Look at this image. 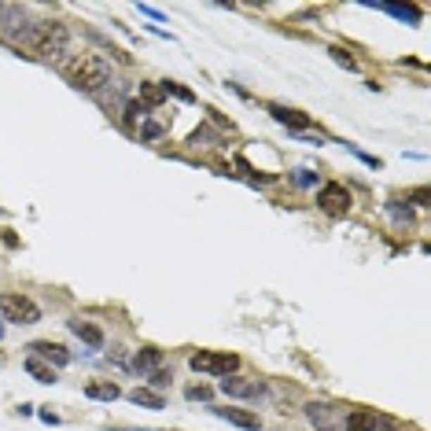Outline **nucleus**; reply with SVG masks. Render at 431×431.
Listing matches in <instances>:
<instances>
[{"instance_id":"17","label":"nucleus","mask_w":431,"mask_h":431,"mask_svg":"<svg viewBox=\"0 0 431 431\" xmlns=\"http://www.w3.org/2000/svg\"><path fill=\"white\" fill-rule=\"evenodd\" d=\"M23 369L30 373V376H34L37 383H56L59 376H56V369H52V365H48V361H41V358H34V354H26V361H23Z\"/></svg>"},{"instance_id":"3","label":"nucleus","mask_w":431,"mask_h":431,"mask_svg":"<svg viewBox=\"0 0 431 431\" xmlns=\"http://www.w3.org/2000/svg\"><path fill=\"white\" fill-rule=\"evenodd\" d=\"M188 365L192 373H203V376H232L239 369V358L232 350H192Z\"/></svg>"},{"instance_id":"23","label":"nucleus","mask_w":431,"mask_h":431,"mask_svg":"<svg viewBox=\"0 0 431 431\" xmlns=\"http://www.w3.org/2000/svg\"><path fill=\"white\" fill-rule=\"evenodd\" d=\"M292 177H295L299 188H313V185H317V173H313V170H295Z\"/></svg>"},{"instance_id":"28","label":"nucleus","mask_w":431,"mask_h":431,"mask_svg":"<svg viewBox=\"0 0 431 431\" xmlns=\"http://www.w3.org/2000/svg\"><path fill=\"white\" fill-rule=\"evenodd\" d=\"M140 15H148V19H155V23H166V15L158 8H151V4H140Z\"/></svg>"},{"instance_id":"24","label":"nucleus","mask_w":431,"mask_h":431,"mask_svg":"<svg viewBox=\"0 0 431 431\" xmlns=\"http://www.w3.org/2000/svg\"><path fill=\"white\" fill-rule=\"evenodd\" d=\"M170 380H173V373L155 369V373H151V387H155V391H166V387H170Z\"/></svg>"},{"instance_id":"16","label":"nucleus","mask_w":431,"mask_h":431,"mask_svg":"<svg viewBox=\"0 0 431 431\" xmlns=\"http://www.w3.org/2000/svg\"><path fill=\"white\" fill-rule=\"evenodd\" d=\"M85 398H96V402H115V398H122V391H118L115 380H92V383H85Z\"/></svg>"},{"instance_id":"5","label":"nucleus","mask_w":431,"mask_h":431,"mask_svg":"<svg viewBox=\"0 0 431 431\" xmlns=\"http://www.w3.org/2000/svg\"><path fill=\"white\" fill-rule=\"evenodd\" d=\"M317 206L328 214V218H346L350 206H354V196H350V188L339 185V181H328L317 188Z\"/></svg>"},{"instance_id":"7","label":"nucleus","mask_w":431,"mask_h":431,"mask_svg":"<svg viewBox=\"0 0 431 431\" xmlns=\"http://www.w3.org/2000/svg\"><path fill=\"white\" fill-rule=\"evenodd\" d=\"M266 111H269V115H273V118H277L280 125H287V130H292V133H299V137H302V133H306V130H310V125H313V118L306 115V111H299V107H284V104H269Z\"/></svg>"},{"instance_id":"30","label":"nucleus","mask_w":431,"mask_h":431,"mask_svg":"<svg viewBox=\"0 0 431 431\" xmlns=\"http://www.w3.org/2000/svg\"><path fill=\"white\" fill-rule=\"evenodd\" d=\"M115 431H151V427H115ZM166 431H173V427H166Z\"/></svg>"},{"instance_id":"19","label":"nucleus","mask_w":431,"mask_h":431,"mask_svg":"<svg viewBox=\"0 0 431 431\" xmlns=\"http://www.w3.org/2000/svg\"><path fill=\"white\" fill-rule=\"evenodd\" d=\"M144 118H148V111H144L137 100H133V104H125V125H130L133 133L140 130V122H144Z\"/></svg>"},{"instance_id":"26","label":"nucleus","mask_w":431,"mask_h":431,"mask_svg":"<svg viewBox=\"0 0 431 431\" xmlns=\"http://www.w3.org/2000/svg\"><path fill=\"white\" fill-rule=\"evenodd\" d=\"M346 148H350V151H354V155L361 158V163H365V166H373V170H380V166H383V163H380V158H376V155H365V151H358V148H354V144H346Z\"/></svg>"},{"instance_id":"6","label":"nucleus","mask_w":431,"mask_h":431,"mask_svg":"<svg viewBox=\"0 0 431 431\" xmlns=\"http://www.w3.org/2000/svg\"><path fill=\"white\" fill-rule=\"evenodd\" d=\"M306 420H310L317 431H343L346 409L335 406V402H310V406H306Z\"/></svg>"},{"instance_id":"12","label":"nucleus","mask_w":431,"mask_h":431,"mask_svg":"<svg viewBox=\"0 0 431 431\" xmlns=\"http://www.w3.org/2000/svg\"><path fill=\"white\" fill-rule=\"evenodd\" d=\"M380 424V413L376 409H350L346 413V420H343V431H376Z\"/></svg>"},{"instance_id":"22","label":"nucleus","mask_w":431,"mask_h":431,"mask_svg":"<svg viewBox=\"0 0 431 431\" xmlns=\"http://www.w3.org/2000/svg\"><path fill=\"white\" fill-rule=\"evenodd\" d=\"M163 89H166V96L173 92V96H177V100H185V104H192V100H196V92H192V89H185V85H177V82H163Z\"/></svg>"},{"instance_id":"2","label":"nucleus","mask_w":431,"mask_h":431,"mask_svg":"<svg viewBox=\"0 0 431 431\" xmlns=\"http://www.w3.org/2000/svg\"><path fill=\"white\" fill-rule=\"evenodd\" d=\"M67 41H70V34H67V26H63V23H37V26H30L23 34V44L34 56H44V59L63 56V52H67Z\"/></svg>"},{"instance_id":"11","label":"nucleus","mask_w":431,"mask_h":431,"mask_svg":"<svg viewBox=\"0 0 431 431\" xmlns=\"http://www.w3.org/2000/svg\"><path fill=\"white\" fill-rule=\"evenodd\" d=\"M369 8L387 11V15H394V19L409 23V26H420V19H424V11H420L417 4H394V0H380V4H369Z\"/></svg>"},{"instance_id":"4","label":"nucleus","mask_w":431,"mask_h":431,"mask_svg":"<svg viewBox=\"0 0 431 431\" xmlns=\"http://www.w3.org/2000/svg\"><path fill=\"white\" fill-rule=\"evenodd\" d=\"M0 321L11 325H37L41 321V306L34 299H26L19 292H4L0 295Z\"/></svg>"},{"instance_id":"1","label":"nucleus","mask_w":431,"mask_h":431,"mask_svg":"<svg viewBox=\"0 0 431 431\" xmlns=\"http://www.w3.org/2000/svg\"><path fill=\"white\" fill-rule=\"evenodd\" d=\"M59 74H63V82H67V85L82 89V92H92V89H104V85H107L111 67H107V59L92 56V52H82V56L63 59Z\"/></svg>"},{"instance_id":"21","label":"nucleus","mask_w":431,"mask_h":431,"mask_svg":"<svg viewBox=\"0 0 431 431\" xmlns=\"http://www.w3.org/2000/svg\"><path fill=\"white\" fill-rule=\"evenodd\" d=\"M328 56H332L335 63H339V67H346V70H358V59H354V56H350V52H346V48H332V52H328Z\"/></svg>"},{"instance_id":"20","label":"nucleus","mask_w":431,"mask_h":431,"mask_svg":"<svg viewBox=\"0 0 431 431\" xmlns=\"http://www.w3.org/2000/svg\"><path fill=\"white\" fill-rule=\"evenodd\" d=\"M185 398H188V402H211L214 391L206 387V383H192V387H185Z\"/></svg>"},{"instance_id":"9","label":"nucleus","mask_w":431,"mask_h":431,"mask_svg":"<svg viewBox=\"0 0 431 431\" xmlns=\"http://www.w3.org/2000/svg\"><path fill=\"white\" fill-rule=\"evenodd\" d=\"M218 391L221 394H229V398H258L262 394V380H251V376H225L218 383Z\"/></svg>"},{"instance_id":"27","label":"nucleus","mask_w":431,"mask_h":431,"mask_svg":"<svg viewBox=\"0 0 431 431\" xmlns=\"http://www.w3.org/2000/svg\"><path fill=\"white\" fill-rule=\"evenodd\" d=\"M409 199L417 203V206H427V199H431V192H427V188H413V192H409Z\"/></svg>"},{"instance_id":"29","label":"nucleus","mask_w":431,"mask_h":431,"mask_svg":"<svg viewBox=\"0 0 431 431\" xmlns=\"http://www.w3.org/2000/svg\"><path fill=\"white\" fill-rule=\"evenodd\" d=\"M37 417H41L44 424H59V420H63V417H59V413H52V409H41V413H37Z\"/></svg>"},{"instance_id":"10","label":"nucleus","mask_w":431,"mask_h":431,"mask_svg":"<svg viewBox=\"0 0 431 431\" xmlns=\"http://www.w3.org/2000/svg\"><path fill=\"white\" fill-rule=\"evenodd\" d=\"M163 361H166V354L158 346H140L137 354L130 358V369H137V373H155V369H163Z\"/></svg>"},{"instance_id":"15","label":"nucleus","mask_w":431,"mask_h":431,"mask_svg":"<svg viewBox=\"0 0 431 431\" xmlns=\"http://www.w3.org/2000/svg\"><path fill=\"white\" fill-rule=\"evenodd\" d=\"M163 100H166V89H163V82H140L137 104H140L144 111H155V107H163Z\"/></svg>"},{"instance_id":"13","label":"nucleus","mask_w":431,"mask_h":431,"mask_svg":"<svg viewBox=\"0 0 431 431\" xmlns=\"http://www.w3.org/2000/svg\"><path fill=\"white\" fill-rule=\"evenodd\" d=\"M221 420H229L236 427H244V431H258L262 420H258V413H247V409H236V406H225V409H214Z\"/></svg>"},{"instance_id":"31","label":"nucleus","mask_w":431,"mask_h":431,"mask_svg":"<svg viewBox=\"0 0 431 431\" xmlns=\"http://www.w3.org/2000/svg\"><path fill=\"white\" fill-rule=\"evenodd\" d=\"M0 335H4V321H0Z\"/></svg>"},{"instance_id":"14","label":"nucleus","mask_w":431,"mask_h":431,"mask_svg":"<svg viewBox=\"0 0 431 431\" xmlns=\"http://www.w3.org/2000/svg\"><path fill=\"white\" fill-rule=\"evenodd\" d=\"M67 328H70V332H74L85 346H92V350H100V346H104V332L96 328L92 321H82V317H74V321H67Z\"/></svg>"},{"instance_id":"8","label":"nucleus","mask_w":431,"mask_h":431,"mask_svg":"<svg viewBox=\"0 0 431 431\" xmlns=\"http://www.w3.org/2000/svg\"><path fill=\"white\" fill-rule=\"evenodd\" d=\"M30 354L34 358H41V361H48L52 369H63V365H70L74 361V354L63 343H52V339H37V343H30Z\"/></svg>"},{"instance_id":"25","label":"nucleus","mask_w":431,"mask_h":431,"mask_svg":"<svg viewBox=\"0 0 431 431\" xmlns=\"http://www.w3.org/2000/svg\"><path fill=\"white\" fill-rule=\"evenodd\" d=\"M376 431H413V427H406L402 420H391V417H380V424H376Z\"/></svg>"},{"instance_id":"18","label":"nucleus","mask_w":431,"mask_h":431,"mask_svg":"<svg viewBox=\"0 0 431 431\" xmlns=\"http://www.w3.org/2000/svg\"><path fill=\"white\" fill-rule=\"evenodd\" d=\"M130 402H133V406H144V409H166V398L158 394V391H151V387L130 391Z\"/></svg>"}]
</instances>
